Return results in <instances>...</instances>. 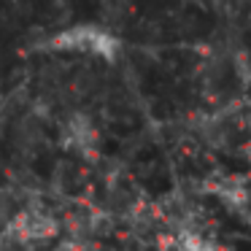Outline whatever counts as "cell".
Wrapping results in <instances>:
<instances>
[{"label":"cell","instance_id":"obj_1","mask_svg":"<svg viewBox=\"0 0 251 251\" xmlns=\"http://www.w3.org/2000/svg\"><path fill=\"white\" fill-rule=\"evenodd\" d=\"M11 232L22 243H27V240H46L57 232V222L44 211H22L11 222Z\"/></svg>","mask_w":251,"mask_h":251},{"label":"cell","instance_id":"obj_2","mask_svg":"<svg viewBox=\"0 0 251 251\" xmlns=\"http://www.w3.org/2000/svg\"><path fill=\"white\" fill-rule=\"evenodd\" d=\"M178 246H181V251H222L208 235L195 232V229H181Z\"/></svg>","mask_w":251,"mask_h":251}]
</instances>
